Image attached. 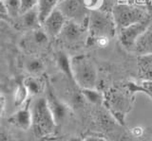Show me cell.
<instances>
[{"instance_id": "obj_11", "label": "cell", "mask_w": 152, "mask_h": 141, "mask_svg": "<svg viewBox=\"0 0 152 141\" xmlns=\"http://www.w3.org/2000/svg\"><path fill=\"white\" fill-rule=\"evenodd\" d=\"M31 104V101L28 98L25 104L19 107L17 111L8 117L9 123L23 131H28V129H31L32 125V113Z\"/></svg>"}, {"instance_id": "obj_2", "label": "cell", "mask_w": 152, "mask_h": 141, "mask_svg": "<svg viewBox=\"0 0 152 141\" xmlns=\"http://www.w3.org/2000/svg\"><path fill=\"white\" fill-rule=\"evenodd\" d=\"M31 113V128L37 137H48L55 133L57 124L46 98H39L32 103Z\"/></svg>"}, {"instance_id": "obj_14", "label": "cell", "mask_w": 152, "mask_h": 141, "mask_svg": "<svg viewBox=\"0 0 152 141\" xmlns=\"http://www.w3.org/2000/svg\"><path fill=\"white\" fill-rule=\"evenodd\" d=\"M24 69L31 76H40L45 71V63L36 56L30 55L23 64Z\"/></svg>"}, {"instance_id": "obj_28", "label": "cell", "mask_w": 152, "mask_h": 141, "mask_svg": "<svg viewBox=\"0 0 152 141\" xmlns=\"http://www.w3.org/2000/svg\"><path fill=\"white\" fill-rule=\"evenodd\" d=\"M68 141H86V139L80 137V136H72L68 139Z\"/></svg>"}, {"instance_id": "obj_3", "label": "cell", "mask_w": 152, "mask_h": 141, "mask_svg": "<svg viewBox=\"0 0 152 141\" xmlns=\"http://www.w3.org/2000/svg\"><path fill=\"white\" fill-rule=\"evenodd\" d=\"M71 71L76 85L81 89L96 88L98 74L92 60L85 54L71 57Z\"/></svg>"}, {"instance_id": "obj_15", "label": "cell", "mask_w": 152, "mask_h": 141, "mask_svg": "<svg viewBox=\"0 0 152 141\" xmlns=\"http://www.w3.org/2000/svg\"><path fill=\"white\" fill-rule=\"evenodd\" d=\"M24 85L26 86L30 96H38L43 93L47 88L46 82L39 76H28L24 79Z\"/></svg>"}, {"instance_id": "obj_7", "label": "cell", "mask_w": 152, "mask_h": 141, "mask_svg": "<svg viewBox=\"0 0 152 141\" xmlns=\"http://www.w3.org/2000/svg\"><path fill=\"white\" fill-rule=\"evenodd\" d=\"M151 21L152 19L148 17L144 21H141L139 23H136V24H133L131 26H128L118 30L117 36L123 48L126 50L129 51V52H132L137 40L139 39V37L142 35V32L145 30Z\"/></svg>"}, {"instance_id": "obj_17", "label": "cell", "mask_w": 152, "mask_h": 141, "mask_svg": "<svg viewBox=\"0 0 152 141\" xmlns=\"http://www.w3.org/2000/svg\"><path fill=\"white\" fill-rule=\"evenodd\" d=\"M126 87L131 94L142 93L152 100V80H142L140 82H129Z\"/></svg>"}, {"instance_id": "obj_23", "label": "cell", "mask_w": 152, "mask_h": 141, "mask_svg": "<svg viewBox=\"0 0 152 141\" xmlns=\"http://www.w3.org/2000/svg\"><path fill=\"white\" fill-rule=\"evenodd\" d=\"M104 0H84L85 6L89 11H98L101 10L103 7Z\"/></svg>"}, {"instance_id": "obj_29", "label": "cell", "mask_w": 152, "mask_h": 141, "mask_svg": "<svg viewBox=\"0 0 152 141\" xmlns=\"http://www.w3.org/2000/svg\"><path fill=\"white\" fill-rule=\"evenodd\" d=\"M86 141H104L103 139H100L97 137H89L88 139H86Z\"/></svg>"}, {"instance_id": "obj_9", "label": "cell", "mask_w": 152, "mask_h": 141, "mask_svg": "<svg viewBox=\"0 0 152 141\" xmlns=\"http://www.w3.org/2000/svg\"><path fill=\"white\" fill-rule=\"evenodd\" d=\"M46 100L48 101V104L51 111V114L54 117V120L56 122L57 126L61 124L62 122L65 121L70 114V109L69 105H66V103L61 101L56 96L54 93L53 89H52L50 85L47 86V97Z\"/></svg>"}, {"instance_id": "obj_4", "label": "cell", "mask_w": 152, "mask_h": 141, "mask_svg": "<svg viewBox=\"0 0 152 141\" xmlns=\"http://www.w3.org/2000/svg\"><path fill=\"white\" fill-rule=\"evenodd\" d=\"M111 14L115 22L117 31L150 17L145 8L134 4L121 2L113 8Z\"/></svg>"}, {"instance_id": "obj_21", "label": "cell", "mask_w": 152, "mask_h": 141, "mask_svg": "<svg viewBox=\"0 0 152 141\" xmlns=\"http://www.w3.org/2000/svg\"><path fill=\"white\" fill-rule=\"evenodd\" d=\"M82 95L86 101H88L91 104L99 105L103 102V95L101 92H99L96 88H86L81 89Z\"/></svg>"}, {"instance_id": "obj_18", "label": "cell", "mask_w": 152, "mask_h": 141, "mask_svg": "<svg viewBox=\"0 0 152 141\" xmlns=\"http://www.w3.org/2000/svg\"><path fill=\"white\" fill-rule=\"evenodd\" d=\"M60 0H38L37 10L39 13L41 23L44 21L48 15L58 7Z\"/></svg>"}, {"instance_id": "obj_19", "label": "cell", "mask_w": 152, "mask_h": 141, "mask_svg": "<svg viewBox=\"0 0 152 141\" xmlns=\"http://www.w3.org/2000/svg\"><path fill=\"white\" fill-rule=\"evenodd\" d=\"M139 69L142 80H152V55L139 57Z\"/></svg>"}, {"instance_id": "obj_30", "label": "cell", "mask_w": 152, "mask_h": 141, "mask_svg": "<svg viewBox=\"0 0 152 141\" xmlns=\"http://www.w3.org/2000/svg\"><path fill=\"white\" fill-rule=\"evenodd\" d=\"M62 1H64V0H60V2H62Z\"/></svg>"}, {"instance_id": "obj_1", "label": "cell", "mask_w": 152, "mask_h": 141, "mask_svg": "<svg viewBox=\"0 0 152 141\" xmlns=\"http://www.w3.org/2000/svg\"><path fill=\"white\" fill-rule=\"evenodd\" d=\"M88 45L106 46L117 35V27L110 12L102 10L89 12L87 23Z\"/></svg>"}, {"instance_id": "obj_25", "label": "cell", "mask_w": 152, "mask_h": 141, "mask_svg": "<svg viewBox=\"0 0 152 141\" xmlns=\"http://www.w3.org/2000/svg\"><path fill=\"white\" fill-rule=\"evenodd\" d=\"M118 3H119V0H104L103 7L101 10L104 12H107L111 13L113 8L115 7Z\"/></svg>"}, {"instance_id": "obj_16", "label": "cell", "mask_w": 152, "mask_h": 141, "mask_svg": "<svg viewBox=\"0 0 152 141\" xmlns=\"http://www.w3.org/2000/svg\"><path fill=\"white\" fill-rule=\"evenodd\" d=\"M70 60L71 58H69V56L66 52H64V51H60V52L57 53L56 62H57V65H58L59 69L64 73V75L68 78L69 82L76 84L74 82L73 76H72V71H71Z\"/></svg>"}, {"instance_id": "obj_5", "label": "cell", "mask_w": 152, "mask_h": 141, "mask_svg": "<svg viewBox=\"0 0 152 141\" xmlns=\"http://www.w3.org/2000/svg\"><path fill=\"white\" fill-rule=\"evenodd\" d=\"M57 38L66 46H77L83 44L88 45L87 27L68 20Z\"/></svg>"}, {"instance_id": "obj_26", "label": "cell", "mask_w": 152, "mask_h": 141, "mask_svg": "<svg viewBox=\"0 0 152 141\" xmlns=\"http://www.w3.org/2000/svg\"><path fill=\"white\" fill-rule=\"evenodd\" d=\"M5 107H6V98H5V97L0 93V117L3 115Z\"/></svg>"}, {"instance_id": "obj_22", "label": "cell", "mask_w": 152, "mask_h": 141, "mask_svg": "<svg viewBox=\"0 0 152 141\" xmlns=\"http://www.w3.org/2000/svg\"><path fill=\"white\" fill-rule=\"evenodd\" d=\"M28 90L26 86L24 85L23 82H20L17 85L16 89H15V92H14V103L17 107H21L22 105H24L26 103V101L28 100Z\"/></svg>"}, {"instance_id": "obj_27", "label": "cell", "mask_w": 152, "mask_h": 141, "mask_svg": "<svg viewBox=\"0 0 152 141\" xmlns=\"http://www.w3.org/2000/svg\"><path fill=\"white\" fill-rule=\"evenodd\" d=\"M0 16L1 17H8L6 9H5L4 3H3V0H0Z\"/></svg>"}, {"instance_id": "obj_12", "label": "cell", "mask_w": 152, "mask_h": 141, "mask_svg": "<svg viewBox=\"0 0 152 141\" xmlns=\"http://www.w3.org/2000/svg\"><path fill=\"white\" fill-rule=\"evenodd\" d=\"M132 53L139 57L152 55V21L137 40Z\"/></svg>"}, {"instance_id": "obj_6", "label": "cell", "mask_w": 152, "mask_h": 141, "mask_svg": "<svg viewBox=\"0 0 152 141\" xmlns=\"http://www.w3.org/2000/svg\"><path fill=\"white\" fill-rule=\"evenodd\" d=\"M59 10L69 21L87 27L89 11L85 6L84 0H64L59 3Z\"/></svg>"}, {"instance_id": "obj_10", "label": "cell", "mask_w": 152, "mask_h": 141, "mask_svg": "<svg viewBox=\"0 0 152 141\" xmlns=\"http://www.w3.org/2000/svg\"><path fill=\"white\" fill-rule=\"evenodd\" d=\"M68 19L58 8L50 13L46 19L42 22V29L45 30L50 38H57L64 29Z\"/></svg>"}, {"instance_id": "obj_24", "label": "cell", "mask_w": 152, "mask_h": 141, "mask_svg": "<svg viewBox=\"0 0 152 141\" xmlns=\"http://www.w3.org/2000/svg\"><path fill=\"white\" fill-rule=\"evenodd\" d=\"M21 1V14L26 12L37 8L38 0H20Z\"/></svg>"}, {"instance_id": "obj_13", "label": "cell", "mask_w": 152, "mask_h": 141, "mask_svg": "<svg viewBox=\"0 0 152 141\" xmlns=\"http://www.w3.org/2000/svg\"><path fill=\"white\" fill-rule=\"evenodd\" d=\"M18 25L23 29L28 30H32L35 29H39L42 27V23L39 17L37 8L22 13L16 19Z\"/></svg>"}, {"instance_id": "obj_20", "label": "cell", "mask_w": 152, "mask_h": 141, "mask_svg": "<svg viewBox=\"0 0 152 141\" xmlns=\"http://www.w3.org/2000/svg\"><path fill=\"white\" fill-rule=\"evenodd\" d=\"M8 17L16 20L21 15V1L20 0H3Z\"/></svg>"}, {"instance_id": "obj_8", "label": "cell", "mask_w": 152, "mask_h": 141, "mask_svg": "<svg viewBox=\"0 0 152 141\" xmlns=\"http://www.w3.org/2000/svg\"><path fill=\"white\" fill-rule=\"evenodd\" d=\"M49 40L50 37L41 27L39 29L28 30L21 38L19 46L24 52L32 55L44 48L49 43Z\"/></svg>"}]
</instances>
